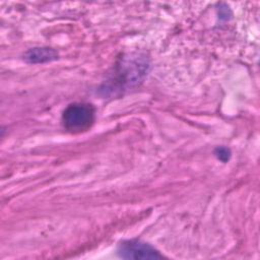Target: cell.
I'll return each instance as SVG.
<instances>
[{
  "label": "cell",
  "instance_id": "1",
  "mask_svg": "<svg viewBox=\"0 0 260 260\" xmlns=\"http://www.w3.org/2000/svg\"><path fill=\"white\" fill-rule=\"evenodd\" d=\"M95 120V109L88 103H73L62 113L63 128L70 133H82L91 128Z\"/></svg>",
  "mask_w": 260,
  "mask_h": 260
},
{
  "label": "cell",
  "instance_id": "2",
  "mask_svg": "<svg viewBox=\"0 0 260 260\" xmlns=\"http://www.w3.org/2000/svg\"><path fill=\"white\" fill-rule=\"evenodd\" d=\"M117 253L124 259H160L162 256L150 244L138 239L125 240L118 245Z\"/></svg>",
  "mask_w": 260,
  "mask_h": 260
},
{
  "label": "cell",
  "instance_id": "3",
  "mask_svg": "<svg viewBox=\"0 0 260 260\" xmlns=\"http://www.w3.org/2000/svg\"><path fill=\"white\" fill-rule=\"evenodd\" d=\"M58 58V53L52 48L35 47L24 53L23 59L30 64H42L54 61Z\"/></svg>",
  "mask_w": 260,
  "mask_h": 260
},
{
  "label": "cell",
  "instance_id": "4",
  "mask_svg": "<svg viewBox=\"0 0 260 260\" xmlns=\"http://www.w3.org/2000/svg\"><path fill=\"white\" fill-rule=\"evenodd\" d=\"M214 155L215 157L222 161V162H226L229 161V159L231 158V155H232V152H231V149L229 147H225V146H217L215 149H214Z\"/></svg>",
  "mask_w": 260,
  "mask_h": 260
}]
</instances>
